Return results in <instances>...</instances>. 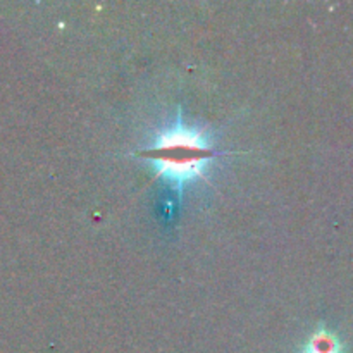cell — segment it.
Returning <instances> with one entry per match:
<instances>
[{
    "label": "cell",
    "mask_w": 353,
    "mask_h": 353,
    "mask_svg": "<svg viewBox=\"0 0 353 353\" xmlns=\"http://www.w3.org/2000/svg\"><path fill=\"white\" fill-rule=\"evenodd\" d=\"M300 353H343V345L340 338L321 324L309 336Z\"/></svg>",
    "instance_id": "cell-2"
},
{
    "label": "cell",
    "mask_w": 353,
    "mask_h": 353,
    "mask_svg": "<svg viewBox=\"0 0 353 353\" xmlns=\"http://www.w3.org/2000/svg\"><path fill=\"white\" fill-rule=\"evenodd\" d=\"M243 152L221 150L217 140L207 128L190 124L183 119L178 107L171 124L154 134L150 143L137 148L134 157L147 162L154 171V179H162L178 196V205L190 186L207 181L214 162Z\"/></svg>",
    "instance_id": "cell-1"
}]
</instances>
